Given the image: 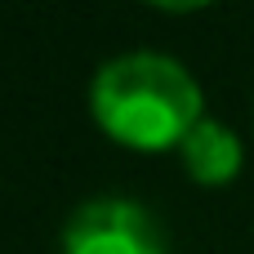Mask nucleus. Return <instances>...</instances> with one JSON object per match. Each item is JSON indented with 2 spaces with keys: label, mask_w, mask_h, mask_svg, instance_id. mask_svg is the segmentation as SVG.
I'll return each mask as SVG.
<instances>
[{
  "label": "nucleus",
  "mask_w": 254,
  "mask_h": 254,
  "mask_svg": "<svg viewBox=\"0 0 254 254\" xmlns=\"http://www.w3.org/2000/svg\"><path fill=\"white\" fill-rule=\"evenodd\" d=\"M94 121L134 152L183 147V138L205 121L201 85L179 58L165 54H121L103 63L89 89Z\"/></svg>",
  "instance_id": "f257e3e1"
},
{
  "label": "nucleus",
  "mask_w": 254,
  "mask_h": 254,
  "mask_svg": "<svg viewBox=\"0 0 254 254\" xmlns=\"http://www.w3.org/2000/svg\"><path fill=\"white\" fill-rule=\"evenodd\" d=\"M67 254H165V241L152 223V214L134 201L103 196L71 214L63 232Z\"/></svg>",
  "instance_id": "f03ea898"
},
{
  "label": "nucleus",
  "mask_w": 254,
  "mask_h": 254,
  "mask_svg": "<svg viewBox=\"0 0 254 254\" xmlns=\"http://www.w3.org/2000/svg\"><path fill=\"white\" fill-rule=\"evenodd\" d=\"M179 152H183L188 174H192L196 183H205V188H223V183H232L237 170H241V138H237L228 125L210 121V116L183 138Z\"/></svg>",
  "instance_id": "7ed1b4c3"
}]
</instances>
